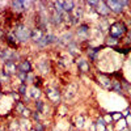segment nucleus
Returning a JSON list of instances; mask_svg holds the SVG:
<instances>
[{"instance_id":"f257e3e1","label":"nucleus","mask_w":131,"mask_h":131,"mask_svg":"<svg viewBox=\"0 0 131 131\" xmlns=\"http://www.w3.org/2000/svg\"><path fill=\"white\" fill-rule=\"evenodd\" d=\"M126 33H127V28H126L125 23H122V21H115V23H113L109 26V36H110V38L119 39Z\"/></svg>"},{"instance_id":"f03ea898","label":"nucleus","mask_w":131,"mask_h":131,"mask_svg":"<svg viewBox=\"0 0 131 131\" xmlns=\"http://www.w3.org/2000/svg\"><path fill=\"white\" fill-rule=\"evenodd\" d=\"M15 37H16L18 41H21V42H25V41H28V39L31 38V30H30L28 26L20 24V25L16 26Z\"/></svg>"},{"instance_id":"7ed1b4c3","label":"nucleus","mask_w":131,"mask_h":131,"mask_svg":"<svg viewBox=\"0 0 131 131\" xmlns=\"http://www.w3.org/2000/svg\"><path fill=\"white\" fill-rule=\"evenodd\" d=\"M110 12L114 13H122L123 12V7L128 4V2H117V0H112V2H106Z\"/></svg>"},{"instance_id":"20e7f679","label":"nucleus","mask_w":131,"mask_h":131,"mask_svg":"<svg viewBox=\"0 0 131 131\" xmlns=\"http://www.w3.org/2000/svg\"><path fill=\"white\" fill-rule=\"evenodd\" d=\"M3 73L5 75V78H9L10 75L17 73V64L15 60H7L4 63V71Z\"/></svg>"},{"instance_id":"39448f33","label":"nucleus","mask_w":131,"mask_h":131,"mask_svg":"<svg viewBox=\"0 0 131 131\" xmlns=\"http://www.w3.org/2000/svg\"><path fill=\"white\" fill-rule=\"evenodd\" d=\"M97 12H98V15L102 16V17H107L109 15H110V9H109L106 2H98V4H97Z\"/></svg>"},{"instance_id":"423d86ee","label":"nucleus","mask_w":131,"mask_h":131,"mask_svg":"<svg viewBox=\"0 0 131 131\" xmlns=\"http://www.w3.org/2000/svg\"><path fill=\"white\" fill-rule=\"evenodd\" d=\"M17 72H24V73H30L31 72V64L29 60H23L17 66Z\"/></svg>"},{"instance_id":"0eeeda50","label":"nucleus","mask_w":131,"mask_h":131,"mask_svg":"<svg viewBox=\"0 0 131 131\" xmlns=\"http://www.w3.org/2000/svg\"><path fill=\"white\" fill-rule=\"evenodd\" d=\"M46 96L49 97V100H50V101H52V102H59L60 96H59V92H58L57 89L47 88V91H46Z\"/></svg>"},{"instance_id":"6e6552de","label":"nucleus","mask_w":131,"mask_h":131,"mask_svg":"<svg viewBox=\"0 0 131 131\" xmlns=\"http://www.w3.org/2000/svg\"><path fill=\"white\" fill-rule=\"evenodd\" d=\"M78 67H79V70H80L81 72H89V70H91L88 60H85V59H83V58L78 59Z\"/></svg>"},{"instance_id":"1a4fd4ad","label":"nucleus","mask_w":131,"mask_h":131,"mask_svg":"<svg viewBox=\"0 0 131 131\" xmlns=\"http://www.w3.org/2000/svg\"><path fill=\"white\" fill-rule=\"evenodd\" d=\"M94 125H96V131H107V123L104 121L102 117L98 118Z\"/></svg>"},{"instance_id":"9d476101","label":"nucleus","mask_w":131,"mask_h":131,"mask_svg":"<svg viewBox=\"0 0 131 131\" xmlns=\"http://www.w3.org/2000/svg\"><path fill=\"white\" fill-rule=\"evenodd\" d=\"M50 21H51V24L52 25H59L62 24V21H63V15L58 13V12H54L50 17Z\"/></svg>"},{"instance_id":"9b49d317","label":"nucleus","mask_w":131,"mask_h":131,"mask_svg":"<svg viewBox=\"0 0 131 131\" xmlns=\"http://www.w3.org/2000/svg\"><path fill=\"white\" fill-rule=\"evenodd\" d=\"M78 34L86 37V36L89 34V26L86 25V24H81V25L79 26V29H78Z\"/></svg>"},{"instance_id":"f8f14e48","label":"nucleus","mask_w":131,"mask_h":131,"mask_svg":"<svg viewBox=\"0 0 131 131\" xmlns=\"http://www.w3.org/2000/svg\"><path fill=\"white\" fill-rule=\"evenodd\" d=\"M63 8H64V12L71 13L75 9V2H63Z\"/></svg>"},{"instance_id":"ddd939ff","label":"nucleus","mask_w":131,"mask_h":131,"mask_svg":"<svg viewBox=\"0 0 131 131\" xmlns=\"http://www.w3.org/2000/svg\"><path fill=\"white\" fill-rule=\"evenodd\" d=\"M25 2H21V0H17V2H12V7L13 9L16 10H23V9H26L25 8Z\"/></svg>"},{"instance_id":"4468645a","label":"nucleus","mask_w":131,"mask_h":131,"mask_svg":"<svg viewBox=\"0 0 131 131\" xmlns=\"http://www.w3.org/2000/svg\"><path fill=\"white\" fill-rule=\"evenodd\" d=\"M29 96H30V98H34V100L37 101V98L41 96V92H39V89L37 88V86H34V85H33V86H31V89H30V93H29Z\"/></svg>"},{"instance_id":"2eb2a0df","label":"nucleus","mask_w":131,"mask_h":131,"mask_svg":"<svg viewBox=\"0 0 131 131\" xmlns=\"http://www.w3.org/2000/svg\"><path fill=\"white\" fill-rule=\"evenodd\" d=\"M112 89L117 93H121L122 92V86H121V81L118 80H113L112 81Z\"/></svg>"},{"instance_id":"dca6fc26","label":"nucleus","mask_w":131,"mask_h":131,"mask_svg":"<svg viewBox=\"0 0 131 131\" xmlns=\"http://www.w3.org/2000/svg\"><path fill=\"white\" fill-rule=\"evenodd\" d=\"M52 4H54V7H55V12H58V13L63 15V12H64V8H63V2H54Z\"/></svg>"},{"instance_id":"f3484780","label":"nucleus","mask_w":131,"mask_h":131,"mask_svg":"<svg viewBox=\"0 0 131 131\" xmlns=\"http://www.w3.org/2000/svg\"><path fill=\"white\" fill-rule=\"evenodd\" d=\"M34 104H36V112L42 113V112H43V109H45V102H43L42 100H37Z\"/></svg>"},{"instance_id":"a211bd4d","label":"nucleus","mask_w":131,"mask_h":131,"mask_svg":"<svg viewBox=\"0 0 131 131\" xmlns=\"http://www.w3.org/2000/svg\"><path fill=\"white\" fill-rule=\"evenodd\" d=\"M98 51H100V49H89L88 50V55L92 60H96V55L98 54Z\"/></svg>"},{"instance_id":"6ab92c4d","label":"nucleus","mask_w":131,"mask_h":131,"mask_svg":"<svg viewBox=\"0 0 131 131\" xmlns=\"http://www.w3.org/2000/svg\"><path fill=\"white\" fill-rule=\"evenodd\" d=\"M26 92H28V85H26V83H23V84L20 85V88H18V93L21 96H25Z\"/></svg>"},{"instance_id":"aec40b11","label":"nucleus","mask_w":131,"mask_h":131,"mask_svg":"<svg viewBox=\"0 0 131 131\" xmlns=\"http://www.w3.org/2000/svg\"><path fill=\"white\" fill-rule=\"evenodd\" d=\"M45 39L47 42V45H49V43H52V42H57L58 41V38L55 36H52V34H46L45 36Z\"/></svg>"},{"instance_id":"412c9836","label":"nucleus","mask_w":131,"mask_h":131,"mask_svg":"<svg viewBox=\"0 0 131 131\" xmlns=\"http://www.w3.org/2000/svg\"><path fill=\"white\" fill-rule=\"evenodd\" d=\"M33 130H34V131H45V126H43L41 122H36Z\"/></svg>"},{"instance_id":"4be33fe9","label":"nucleus","mask_w":131,"mask_h":131,"mask_svg":"<svg viewBox=\"0 0 131 131\" xmlns=\"http://www.w3.org/2000/svg\"><path fill=\"white\" fill-rule=\"evenodd\" d=\"M25 107H26V106L23 104V101H17V102H16V110H17V112L23 113V110H24Z\"/></svg>"},{"instance_id":"5701e85b","label":"nucleus","mask_w":131,"mask_h":131,"mask_svg":"<svg viewBox=\"0 0 131 131\" xmlns=\"http://www.w3.org/2000/svg\"><path fill=\"white\" fill-rule=\"evenodd\" d=\"M21 114H23V117H25V118H29V117H31V112H30V109H29V107H25Z\"/></svg>"},{"instance_id":"b1692460","label":"nucleus","mask_w":131,"mask_h":131,"mask_svg":"<svg viewBox=\"0 0 131 131\" xmlns=\"http://www.w3.org/2000/svg\"><path fill=\"white\" fill-rule=\"evenodd\" d=\"M31 118L34 119V122H39V113L38 112H33L31 113Z\"/></svg>"},{"instance_id":"393cba45","label":"nucleus","mask_w":131,"mask_h":131,"mask_svg":"<svg viewBox=\"0 0 131 131\" xmlns=\"http://www.w3.org/2000/svg\"><path fill=\"white\" fill-rule=\"evenodd\" d=\"M113 114H114L113 121H119V119H122V118H123V115H122L121 113H117V114H115V113H113Z\"/></svg>"},{"instance_id":"a878e982","label":"nucleus","mask_w":131,"mask_h":131,"mask_svg":"<svg viewBox=\"0 0 131 131\" xmlns=\"http://www.w3.org/2000/svg\"><path fill=\"white\" fill-rule=\"evenodd\" d=\"M119 131H130V130H128V127H125V128H122V130H119Z\"/></svg>"},{"instance_id":"bb28decb","label":"nucleus","mask_w":131,"mask_h":131,"mask_svg":"<svg viewBox=\"0 0 131 131\" xmlns=\"http://www.w3.org/2000/svg\"><path fill=\"white\" fill-rule=\"evenodd\" d=\"M128 36H130V38H131V30H128Z\"/></svg>"},{"instance_id":"cd10ccee","label":"nucleus","mask_w":131,"mask_h":131,"mask_svg":"<svg viewBox=\"0 0 131 131\" xmlns=\"http://www.w3.org/2000/svg\"><path fill=\"white\" fill-rule=\"evenodd\" d=\"M0 97H2V92H0Z\"/></svg>"}]
</instances>
